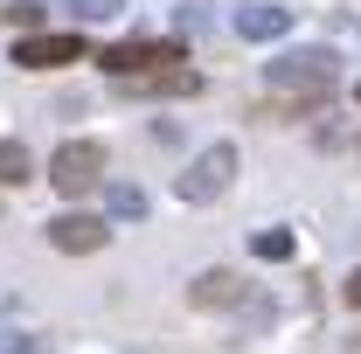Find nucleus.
<instances>
[{
	"label": "nucleus",
	"mask_w": 361,
	"mask_h": 354,
	"mask_svg": "<svg viewBox=\"0 0 361 354\" xmlns=\"http://www.w3.org/2000/svg\"><path fill=\"white\" fill-rule=\"evenodd\" d=\"M126 90H133V97H195V90H202V77L180 63V70H153V77H133Z\"/></svg>",
	"instance_id": "1a4fd4ad"
},
{
	"label": "nucleus",
	"mask_w": 361,
	"mask_h": 354,
	"mask_svg": "<svg viewBox=\"0 0 361 354\" xmlns=\"http://www.w3.org/2000/svg\"><path fill=\"white\" fill-rule=\"evenodd\" d=\"M355 97H361V84H355Z\"/></svg>",
	"instance_id": "f3484780"
},
{
	"label": "nucleus",
	"mask_w": 361,
	"mask_h": 354,
	"mask_svg": "<svg viewBox=\"0 0 361 354\" xmlns=\"http://www.w3.org/2000/svg\"><path fill=\"white\" fill-rule=\"evenodd\" d=\"M209 28V7H180V35H202Z\"/></svg>",
	"instance_id": "2eb2a0df"
},
{
	"label": "nucleus",
	"mask_w": 361,
	"mask_h": 354,
	"mask_svg": "<svg viewBox=\"0 0 361 354\" xmlns=\"http://www.w3.org/2000/svg\"><path fill=\"white\" fill-rule=\"evenodd\" d=\"M348 299H355V306H361V271H355V278H348Z\"/></svg>",
	"instance_id": "dca6fc26"
},
{
	"label": "nucleus",
	"mask_w": 361,
	"mask_h": 354,
	"mask_svg": "<svg viewBox=\"0 0 361 354\" xmlns=\"http://www.w3.org/2000/svg\"><path fill=\"white\" fill-rule=\"evenodd\" d=\"M188 299L202 312H216V306H243V278L236 271H202L195 285H188Z\"/></svg>",
	"instance_id": "6e6552de"
},
{
	"label": "nucleus",
	"mask_w": 361,
	"mask_h": 354,
	"mask_svg": "<svg viewBox=\"0 0 361 354\" xmlns=\"http://www.w3.org/2000/svg\"><path fill=\"white\" fill-rule=\"evenodd\" d=\"M104 202H111V216H118V222H139V216H146V195H139L133 181H111Z\"/></svg>",
	"instance_id": "f8f14e48"
},
{
	"label": "nucleus",
	"mask_w": 361,
	"mask_h": 354,
	"mask_svg": "<svg viewBox=\"0 0 361 354\" xmlns=\"http://www.w3.org/2000/svg\"><path fill=\"white\" fill-rule=\"evenodd\" d=\"M264 84L285 111H313V104L334 97V56L326 49H285V56L264 63Z\"/></svg>",
	"instance_id": "f257e3e1"
},
{
	"label": "nucleus",
	"mask_w": 361,
	"mask_h": 354,
	"mask_svg": "<svg viewBox=\"0 0 361 354\" xmlns=\"http://www.w3.org/2000/svg\"><path fill=\"white\" fill-rule=\"evenodd\" d=\"M97 63H104L118 84H133V77H153V70H180V42H153V35H139V42L97 49Z\"/></svg>",
	"instance_id": "7ed1b4c3"
},
{
	"label": "nucleus",
	"mask_w": 361,
	"mask_h": 354,
	"mask_svg": "<svg viewBox=\"0 0 361 354\" xmlns=\"http://www.w3.org/2000/svg\"><path fill=\"white\" fill-rule=\"evenodd\" d=\"M90 56V42L84 35H14V63L21 70H63V63H84Z\"/></svg>",
	"instance_id": "39448f33"
},
{
	"label": "nucleus",
	"mask_w": 361,
	"mask_h": 354,
	"mask_svg": "<svg viewBox=\"0 0 361 354\" xmlns=\"http://www.w3.org/2000/svg\"><path fill=\"white\" fill-rule=\"evenodd\" d=\"M111 14H126V0H77V21H111Z\"/></svg>",
	"instance_id": "ddd939ff"
},
{
	"label": "nucleus",
	"mask_w": 361,
	"mask_h": 354,
	"mask_svg": "<svg viewBox=\"0 0 361 354\" xmlns=\"http://www.w3.org/2000/svg\"><path fill=\"white\" fill-rule=\"evenodd\" d=\"M285 28H292V7H236V35H243V42H278V35H285Z\"/></svg>",
	"instance_id": "0eeeda50"
},
{
	"label": "nucleus",
	"mask_w": 361,
	"mask_h": 354,
	"mask_svg": "<svg viewBox=\"0 0 361 354\" xmlns=\"http://www.w3.org/2000/svg\"><path fill=\"white\" fill-rule=\"evenodd\" d=\"M104 236H111V222H104V216H84V209H70V216L49 222V243H56V250H70V257L104 250Z\"/></svg>",
	"instance_id": "423d86ee"
},
{
	"label": "nucleus",
	"mask_w": 361,
	"mask_h": 354,
	"mask_svg": "<svg viewBox=\"0 0 361 354\" xmlns=\"http://www.w3.org/2000/svg\"><path fill=\"white\" fill-rule=\"evenodd\" d=\"M21 181H35V153L21 139H0V188H21Z\"/></svg>",
	"instance_id": "9d476101"
},
{
	"label": "nucleus",
	"mask_w": 361,
	"mask_h": 354,
	"mask_svg": "<svg viewBox=\"0 0 361 354\" xmlns=\"http://www.w3.org/2000/svg\"><path fill=\"white\" fill-rule=\"evenodd\" d=\"M250 250H257L264 264H285V257H292L299 243H292V229H257V236H250Z\"/></svg>",
	"instance_id": "9b49d317"
},
{
	"label": "nucleus",
	"mask_w": 361,
	"mask_h": 354,
	"mask_svg": "<svg viewBox=\"0 0 361 354\" xmlns=\"http://www.w3.org/2000/svg\"><path fill=\"white\" fill-rule=\"evenodd\" d=\"M97 181H104V146H97V139H63V146L49 153V188H56V195L77 202Z\"/></svg>",
	"instance_id": "f03ea898"
},
{
	"label": "nucleus",
	"mask_w": 361,
	"mask_h": 354,
	"mask_svg": "<svg viewBox=\"0 0 361 354\" xmlns=\"http://www.w3.org/2000/svg\"><path fill=\"white\" fill-rule=\"evenodd\" d=\"M229 181H236V146L216 139L209 153H195V160H188V174L174 181V195H180V202H216Z\"/></svg>",
	"instance_id": "20e7f679"
},
{
	"label": "nucleus",
	"mask_w": 361,
	"mask_h": 354,
	"mask_svg": "<svg viewBox=\"0 0 361 354\" xmlns=\"http://www.w3.org/2000/svg\"><path fill=\"white\" fill-rule=\"evenodd\" d=\"M0 354H49V341H35V334H0Z\"/></svg>",
	"instance_id": "4468645a"
}]
</instances>
